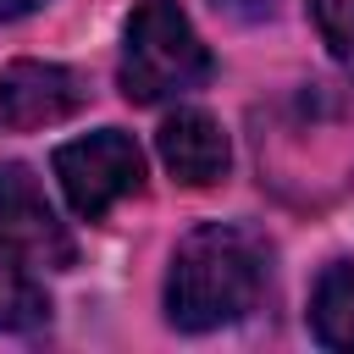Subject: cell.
<instances>
[{
    "mask_svg": "<svg viewBox=\"0 0 354 354\" xmlns=\"http://www.w3.org/2000/svg\"><path fill=\"white\" fill-rule=\"evenodd\" d=\"M44 0H0V22H17V17H28V11H39Z\"/></svg>",
    "mask_w": 354,
    "mask_h": 354,
    "instance_id": "obj_11",
    "label": "cell"
},
{
    "mask_svg": "<svg viewBox=\"0 0 354 354\" xmlns=\"http://www.w3.org/2000/svg\"><path fill=\"white\" fill-rule=\"evenodd\" d=\"M271 282V243L238 221L194 227L166 271V321L183 332H216L243 321Z\"/></svg>",
    "mask_w": 354,
    "mask_h": 354,
    "instance_id": "obj_1",
    "label": "cell"
},
{
    "mask_svg": "<svg viewBox=\"0 0 354 354\" xmlns=\"http://www.w3.org/2000/svg\"><path fill=\"white\" fill-rule=\"evenodd\" d=\"M116 83L133 105H160L210 83V50L199 44L194 22L177 0H138L127 17V44Z\"/></svg>",
    "mask_w": 354,
    "mask_h": 354,
    "instance_id": "obj_2",
    "label": "cell"
},
{
    "mask_svg": "<svg viewBox=\"0 0 354 354\" xmlns=\"http://www.w3.org/2000/svg\"><path fill=\"white\" fill-rule=\"evenodd\" d=\"M55 177H61L66 205L83 221H100L111 205H122L127 194L144 188V149L133 144V133L100 127L88 138H72L55 149Z\"/></svg>",
    "mask_w": 354,
    "mask_h": 354,
    "instance_id": "obj_3",
    "label": "cell"
},
{
    "mask_svg": "<svg viewBox=\"0 0 354 354\" xmlns=\"http://www.w3.org/2000/svg\"><path fill=\"white\" fill-rule=\"evenodd\" d=\"M310 11H315V28H321L332 61L343 72H354V0H310Z\"/></svg>",
    "mask_w": 354,
    "mask_h": 354,
    "instance_id": "obj_9",
    "label": "cell"
},
{
    "mask_svg": "<svg viewBox=\"0 0 354 354\" xmlns=\"http://www.w3.org/2000/svg\"><path fill=\"white\" fill-rule=\"evenodd\" d=\"M50 321V299L44 288L22 271V260L0 254V332H33Z\"/></svg>",
    "mask_w": 354,
    "mask_h": 354,
    "instance_id": "obj_8",
    "label": "cell"
},
{
    "mask_svg": "<svg viewBox=\"0 0 354 354\" xmlns=\"http://www.w3.org/2000/svg\"><path fill=\"white\" fill-rule=\"evenodd\" d=\"M210 6L227 11V17H243V22H260V17L277 11V0H210Z\"/></svg>",
    "mask_w": 354,
    "mask_h": 354,
    "instance_id": "obj_10",
    "label": "cell"
},
{
    "mask_svg": "<svg viewBox=\"0 0 354 354\" xmlns=\"http://www.w3.org/2000/svg\"><path fill=\"white\" fill-rule=\"evenodd\" d=\"M88 88L72 66H55V61H11L0 72V122L28 133V127H50V122H66L72 111H83Z\"/></svg>",
    "mask_w": 354,
    "mask_h": 354,
    "instance_id": "obj_5",
    "label": "cell"
},
{
    "mask_svg": "<svg viewBox=\"0 0 354 354\" xmlns=\"http://www.w3.org/2000/svg\"><path fill=\"white\" fill-rule=\"evenodd\" d=\"M0 254H11L22 266H44V271H66L77 260L72 232L50 210L39 177L17 160L0 166Z\"/></svg>",
    "mask_w": 354,
    "mask_h": 354,
    "instance_id": "obj_4",
    "label": "cell"
},
{
    "mask_svg": "<svg viewBox=\"0 0 354 354\" xmlns=\"http://www.w3.org/2000/svg\"><path fill=\"white\" fill-rule=\"evenodd\" d=\"M310 332L326 348H354V266L337 260L315 277L310 293Z\"/></svg>",
    "mask_w": 354,
    "mask_h": 354,
    "instance_id": "obj_7",
    "label": "cell"
},
{
    "mask_svg": "<svg viewBox=\"0 0 354 354\" xmlns=\"http://www.w3.org/2000/svg\"><path fill=\"white\" fill-rule=\"evenodd\" d=\"M155 144H160L166 171H171L183 188H210V183H221V177H227L232 144H227L221 122H216V116H205V111H194V105H188V111H171V116L160 122Z\"/></svg>",
    "mask_w": 354,
    "mask_h": 354,
    "instance_id": "obj_6",
    "label": "cell"
}]
</instances>
